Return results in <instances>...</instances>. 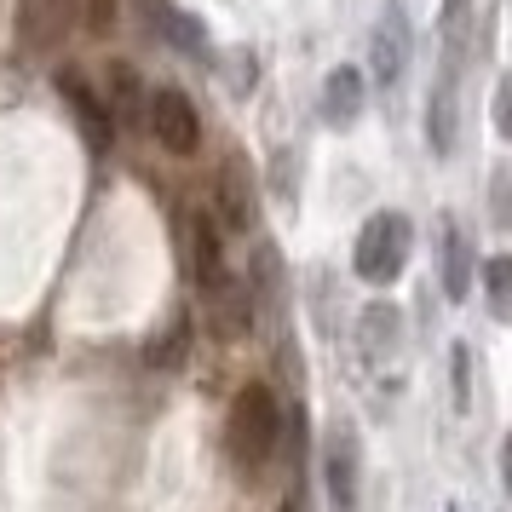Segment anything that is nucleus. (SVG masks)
<instances>
[{
  "label": "nucleus",
  "mask_w": 512,
  "mask_h": 512,
  "mask_svg": "<svg viewBox=\"0 0 512 512\" xmlns=\"http://www.w3.org/2000/svg\"><path fill=\"white\" fill-rule=\"evenodd\" d=\"M277 438H282V409L271 386H242L231 403V420H225V449L242 478H259L271 455H277Z\"/></svg>",
  "instance_id": "obj_1"
},
{
  "label": "nucleus",
  "mask_w": 512,
  "mask_h": 512,
  "mask_svg": "<svg viewBox=\"0 0 512 512\" xmlns=\"http://www.w3.org/2000/svg\"><path fill=\"white\" fill-rule=\"evenodd\" d=\"M409 248H415V225L403 219V213H374L369 225L357 231V277L374 282V288H392L403 277V265H409Z\"/></svg>",
  "instance_id": "obj_2"
},
{
  "label": "nucleus",
  "mask_w": 512,
  "mask_h": 512,
  "mask_svg": "<svg viewBox=\"0 0 512 512\" xmlns=\"http://www.w3.org/2000/svg\"><path fill=\"white\" fill-rule=\"evenodd\" d=\"M144 116H150V133H156V144L167 156H190L202 144V116H196V104L179 87H156L150 104H144Z\"/></svg>",
  "instance_id": "obj_3"
},
{
  "label": "nucleus",
  "mask_w": 512,
  "mask_h": 512,
  "mask_svg": "<svg viewBox=\"0 0 512 512\" xmlns=\"http://www.w3.org/2000/svg\"><path fill=\"white\" fill-rule=\"evenodd\" d=\"M357 478H363V449H357V432L351 426H334L323 443V484L334 512H357Z\"/></svg>",
  "instance_id": "obj_4"
},
{
  "label": "nucleus",
  "mask_w": 512,
  "mask_h": 512,
  "mask_svg": "<svg viewBox=\"0 0 512 512\" xmlns=\"http://www.w3.org/2000/svg\"><path fill=\"white\" fill-rule=\"evenodd\" d=\"M369 70H374L380 87L403 81V70H409V18H403L397 0H386V12H380L374 29H369Z\"/></svg>",
  "instance_id": "obj_5"
},
{
  "label": "nucleus",
  "mask_w": 512,
  "mask_h": 512,
  "mask_svg": "<svg viewBox=\"0 0 512 512\" xmlns=\"http://www.w3.org/2000/svg\"><path fill=\"white\" fill-rule=\"evenodd\" d=\"M139 24L150 29L162 47L190 52V58H208V29H202V18L179 12L173 0H139Z\"/></svg>",
  "instance_id": "obj_6"
},
{
  "label": "nucleus",
  "mask_w": 512,
  "mask_h": 512,
  "mask_svg": "<svg viewBox=\"0 0 512 512\" xmlns=\"http://www.w3.org/2000/svg\"><path fill=\"white\" fill-rule=\"evenodd\" d=\"M81 18V0H18V47H58Z\"/></svg>",
  "instance_id": "obj_7"
},
{
  "label": "nucleus",
  "mask_w": 512,
  "mask_h": 512,
  "mask_svg": "<svg viewBox=\"0 0 512 512\" xmlns=\"http://www.w3.org/2000/svg\"><path fill=\"white\" fill-rule=\"evenodd\" d=\"M185 259H190V277H196L202 294L231 277L225 271V236H219V225H213L208 213H190L185 219Z\"/></svg>",
  "instance_id": "obj_8"
},
{
  "label": "nucleus",
  "mask_w": 512,
  "mask_h": 512,
  "mask_svg": "<svg viewBox=\"0 0 512 512\" xmlns=\"http://www.w3.org/2000/svg\"><path fill=\"white\" fill-rule=\"evenodd\" d=\"M455 81H461L455 70H438V87L426 98V144L438 156H449L455 139H461V93H455Z\"/></svg>",
  "instance_id": "obj_9"
},
{
  "label": "nucleus",
  "mask_w": 512,
  "mask_h": 512,
  "mask_svg": "<svg viewBox=\"0 0 512 512\" xmlns=\"http://www.w3.org/2000/svg\"><path fill=\"white\" fill-rule=\"evenodd\" d=\"M357 110H363V75L351 70V64H340V70L323 81V121L328 127H351Z\"/></svg>",
  "instance_id": "obj_10"
},
{
  "label": "nucleus",
  "mask_w": 512,
  "mask_h": 512,
  "mask_svg": "<svg viewBox=\"0 0 512 512\" xmlns=\"http://www.w3.org/2000/svg\"><path fill=\"white\" fill-rule=\"evenodd\" d=\"M58 87H64V98L75 104V116H81V133L93 139V150H104L110 144V110H104V98H93V87L81 81L75 70L58 75Z\"/></svg>",
  "instance_id": "obj_11"
},
{
  "label": "nucleus",
  "mask_w": 512,
  "mask_h": 512,
  "mask_svg": "<svg viewBox=\"0 0 512 512\" xmlns=\"http://www.w3.org/2000/svg\"><path fill=\"white\" fill-rule=\"evenodd\" d=\"M443 294L466 300L472 294V242L455 219H443Z\"/></svg>",
  "instance_id": "obj_12"
},
{
  "label": "nucleus",
  "mask_w": 512,
  "mask_h": 512,
  "mask_svg": "<svg viewBox=\"0 0 512 512\" xmlns=\"http://www.w3.org/2000/svg\"><path fill=\"white\" fill-rule=\"evenodd\" d=\"M438 35H443V70L461 75L466 52H472V0H443Z\"/></svg>",
  "instance_id": "obj_13"
},
{
  "label": "nucleus",
  "mask_w": 512,
  "mask_h": 512,
  "mask_svg": "<svg viewBox=\"0 0 512 512\" xmlns=\"http://www.w3.org/2000/svg\"><path fill=\"white\" fill-rule=\"evenodd\" d=\"M397 340H403V317H397L392 305H369V311H363V351L380 363V357L397 351Z\"/></svg>",
  "instance_id": "obj_14"
},
{
  "label": "nucleus",
  "mask_w": 512,
  "mask_h": 512,
  "mask_svg": "<svg viewBox=\"0 0 512 512\" xmlns=\"http://www.w3.org/2000/svg\"><path fill=\"white\" fill-rule=\"evenodd\" d=\"M219 213H225V225H236V231H248V219H254V202H248V185H242L236 167H225V179H219Z\"/></svg>",
  "instance_id": "obj_15"
},
{
  "label": "nucleus",
  "mask_w": 512,
  "mask_h": 512,
  "mask_svg": "<svg viewBox=\"0 0 512 512\" xmlns=\"http://www.w3.org/2000/svg\"><path fill=\"white\" fill-rule=\"evenodd\" d=\"M484 294L495 317H512V254H495L484 265Z\"/></svg>",
  "instance_id": "obj_16"
},
{
  "label": "nucleus",
  "mask_w": 512,
  "mask_h": 512,
  "mask_svg": "<svg viewBox=\"0 0 512 512\" xmlns=\"http://www.w3.org/2000/svg\"><path fill=\"white\" fill-rule=\"evenodd\" d=\"M110 87H116V110H121V116H139L144 104H150V98H144V87H139V75L127 70V64H116V70H110Z\"/></svg>",
  "instance_id": "obj_17"
},
{
  "label": "nucleus",
  "mask_w": 512,
  "mask_h": 512,
  "mask_svg": "<svg viewBox=\"0 0 512 512\" xmlns=\"http://www.w3.org/2000/svg\"><path fill=\"white\" fill-rule=\"evenodd\" d=\"M185 351H190V328L179 323V328H173V334H167V340H162V346L150 351V363H162V369H167V363H179Z\"/></svg>",
  "instance_id": "obj_18"
},
{
  "label": "nucleus",
  "mask_w": 512,
  "mask_h": 512,
  "mask_svg": "<svg viewBox=\"0 0 512 512\" xmlns=\"http://www.w3.org/2000/svg\"><path fill=\"white\" fill-rule=\"evenodd\" d=\"M495 133L512 139V75H501V87H495Z\"/></svg>",
  "instance_id": "obj_19"
},
{
  "label": "nucleus",
  "mask_w": 512,
  "mask_h": 512,
  "mask_svg": "<svg viewBox=\"0 0 512 512\" xmlns=\"http://www.w3.org/2000/svg\"><path fill=\"white\" fill-rule=\"evenodd\" d=\"M81 18H87V29L104 35V29L116 24V0H81Z\"/></svg>",
  "instance_id": "obj_20"
},
{
  "label": "nucleus",
  "mask_w": 512,
  "mask_h": 512,
  "mask_svg": "<svg viewBox=\"0 0 512 512\" xmlns=\"http://www.w3.org/2000/svg\"><path fill=\"white\" fill-rule=\"evenodd\" d=\"M455 403L466 409V346H455Z\"/></svg>",
  "instance_id": "obj_21"
},
{
  "label": "nucleus",
  "mask_w": 512,
  "mask_h": 512,
  "mask_svg": "<svg viewBox=\"0 0 512 512\" xmlns=\"http://www.w3.org/2000/svg\"><path fill=\"white\" fill-rule=\"evenodd\" d=\"M501 484H507V501H512V432H507V443H501Z\"/></svg>",
  "instance_id": "obj_22"
},
{
  "label": "nucleus",
  "mask_w": 512,
  "mask_h": 512,
  "mask_svg": "<svg viewBox=\"0 0 512 512\" xmlns=\"http://www.w3.org/2000/svg\"><path fill=\"white\" fill-rule=\"evenodd\" d=\"M282 512H305V501H300V489H294V495H288V501H282Z\"/></svg>",
  "instance_id": "obj_23"
}]
</instances>
